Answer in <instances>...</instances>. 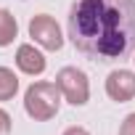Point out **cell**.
Masks as SVG:
<instances>
[{
    "label": "cell",
    "mask_w": 135,
    "mask_h": 135,
    "mask_svg": "<svg viewBox=\"0 0 135 135\" xmlns=\"http://www.w3.org/2000/svg\"><path fill=\"white\" fill-rule=\"evenodd\" d=\"M66 32L90 61H124L135 53V0H77Z\"/></svg>",
    "instance_id": "6da1fadb"
},
{
    "label": "cell",
    "mask_w": 135,
    "mask_h": 135,
    "mask_svg": "<svg viewBox=\"0 0 135 135\" xmlns=\"http://www.w3.org/2000/svg\"><path fill=\"white\" fill-rule=\"evenodd\" d=\"M61 90L56 82H48V80H37L27 88L24 93V111L29 119L35 122H48L58 114L61 109Z\"/></svg>",
    "instance_id": "7a4b0ae2"
},
{
    "label": "cell",
    "mask_w": 135,
    "mask_h": 135,
    "mask_svg": "<svg viewBox=\"0 0 135 135\" xmlns=\"http://www.w3.org/2000/svg\"><path fill=\"white\" fill-rule=\"evenodd\" d=\"M56 85H58L64 101L72 103V106H85V103L90 101V82H88V74H85L82 69H77V66H64V69H58Z\"/></svg>",
    "instance_id": "3957f363"
},
{
    "label": "cell",
    "mask_w": 135,
    "mask_h": 135,
    "mask_svg": "<svg viewBox=\"0 0 135 135\" xmlns=\"http://www.w3.org/2000/svg\"><path fill=\"white\" fill-rule=\"evenodd\" d=\"M29 37L45 48V50H61L64 48V35H61V27L53 16L48 13H37L29 19Z\"/></svg>",
    "instance_id": "277c9868"
},
{
    "label": "cell",
    "mask_w": 135,
    "mask_h": 135,
    "mask_svg": "<svg viewBox=\"0 0 135 135\" xmlns=\"http://www.w3.org/2000/svg\"><path fill=\"white\" fill-rule=\"evenodd\" d=\"M106 95L117 103H127L135 98V72L132 69H114L106 77Z\"/></svg>",
    "instance_id": "5b68a950"
},
{
    "label": "cell",
    "mask_w": 135,
    "mask_h": 135,
    "mask_svg": "<svg viewBox=\"0 0 135 135\" xmlns=\"http://www.w3.org/2000/svg\"><path fill=\"white\" fill-rule=\"evenodd\" d=\"M16 66H19V72H24L27 77H40L45 72L48 61H45L42 50H37L32 42H21L16 48Z\"/></svg>",
    "instance_id": "8992f818"
},
{
    "label": "cell",
    "mask_w": 135,
    "mask_h": 135,
    "mask_svg": "<svg viewBox=\"0 0 135 135\" xmlns=\"http://www.w3.org/2000/svg\"><path fill=\"white\" fill-rule=\"evenodd\" d=\"M19 35V21L8 8H0V48H8Z\"/></svg>",
    "instance_id": "52a82bcc"
},
{
    "label": "cell",
    "mask_w": 135,
    "mask_h": 135,
    "mask_svg": "<svg viewBox=\"0 0 135 135\" xmlns=\"http://www.w3.org/2000/svg\"><path fill=\"white\" fill-rule=\"evenodd\" d=\"M19 93V77L13 74V69L0 66V101H11Z\"/></svg>",
    "instance_id": "ba28073f"
},
{
    "label": "cell",
    "mask_w": 135,
    "mask_h": 135,
    "mask_svg": "<svg viewBox=\"0 0 135 135\" xmlns=\"http://www.w3.org/2000/svg\"><path fill=\"white\" fill-rule=\"evenodd\" d=\"M119 135H135V111L127 114V117L122 119V124H119Z\"/></svg>",
    "instance_id": "9c48e42d"
},
{
    "label": "cell",
    "mask_w": 135,
    "mask_h": 135,
    "mask_svg": "<svg viewBox=\"0 0 135 135\" xmlns=\"http://www.w3.org/2000/svg\"><path fill=\"white\" fill-rule=\"evenodd\" d=\"M11 127H13V119L6 109H0V135H11Z\"/></svg>",
    "instance_id": "30bf717a"
},
{
    "label": "cell",
    "mask_w": 135,
    "mask_h": 135,
    "mask_svg": "<svg viewBox=\"0 0 135 135\" xmlns=\"http://www.w3.org/2000/svg\"><path fill=\"white\" fill-rule=\"evenodd\" d=\"M64 135H90V132H88L85 127H77V124H74V127H66Z\"/></svg>",
    "instance_id": "8fae6325"
},
{
    "label": "cell",
    "mask_w": 135,
    "mask_h": 135,
    "mask_svg": "<svg viewBox=\"0 0 135 135\" xmlns=\"http://www.w3.org/2000/svg\"><path fill=\"white\" fill-rule=\"evenodd\" d=\"M132 61H135V58H132Z\"/></svg>",
    "instance_id": "7c38bea8"
}]
</instances>
